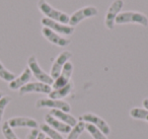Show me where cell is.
<instances>
[{
	"label": "cell",
	"instance_id": "cell-1",
	"mask_svg": "<svg viewBox=\"0 0 148 139\" xmlns=\"http://www.w3.org/2000/svg\"><path fill=\"white\" fill-rule=\"evenodd\" d=\"M38 8L40 9V11L47 19L58 21V23H64V25H68L69 23V19H70L69 15L67 13L63 12V11L54 8L46 0H39L38 1Z\"/></svg>",
	"mask_w": 148,
	"mask_h": 139
},
{
	"label": "cell",
	"instance_id": "cell-2",
	"mask_svg": "<svg viewBox=\"0 0 148 139\" xmlns=\"http://www.w3.org/2000/svg\"><path fill=\"white\" fill-rule=\"evenodd\" d=\"M115 23L117 25L137 23L142 27H148V17L144 13L139 12V11H124L118 14Z\"/></svg>",
	"mask_w": 148,
	"mask_h": 139
},
{
	"label": "cell",
	"instance_id": "cell-3",
	"mask_svg": "<svg viewBox=\"0 0 148 139\" xmlns=\"http://www.w3.org/2000/svg\"><path fill=\"white\" fill-rule=\"evenodd\" d=\"M27 67L29 68L32 74L39 80L40 82H43V83L49 84L52 85L54 82V79L51 77L50 74H48L47 72H45L43 69L41 68V66L38 63L37 57L35 55H32L29 57L27 59Z\"/></svg>",
	"mask_w": 148,
	"mask_h": 139
},
{
	"label": "cell",
	"instance_id": "cell-4",
	"mask_svg": "<svg viewBox=\"0 0 148 139\" xmlns=\"http://www.w3.org/2000/svg\"><path fill=\"white\" fill-rule=\"evenodd\" d=\"M97 13H99V10H97V8L95 6H92V5L84 6L72 13V15L69 19V23H68V25H69L70 27L75 28L76 25H78L83 19L97 17Z\"/></svg>",
	"mask_w": 148,
	"mask_h": 139
},
{
	"label": "cell",
	"instance_id": "cell-5",
	"mask_svg": "<svg viewBox=\"0 0 148 139\" xmlns=\"http://www.w3.org/2000/svg\"><path fill=\"white\" fill-rule=\"evenodd\" d=\"M124 6V0H114L112 4L109 6L105 17V25L108 30H114L115 28V21L118 17L121 9Z\"/></svg>",
	"mask_w": 148,
	"mask_h": 139
},
{
	"label": "cell",
	"instance_id": "cell-6",
	"mask_svg": "<svg viewBox=\"0 0 148 139\" xmlns=\"http://www.w3.org/2000/svg\"><path fill=\"white\" fill-rule=\"evenodd\" d=\"M36 107L38 109H51V110H61L69 113L71 111V107L67 102L61 100H53V98H40L36 103Z\"/></svg>",
	"mask_w": 148,
	"mask_h": 139
},
{
	"label": "cell",
	"instance_id": "cell-7",
	"mask_svg": "<svg viewBox=\"0 0 148 139\" xmlns=\"http://www.w3.org/2000/svg\"><path fill=\"white\" fill-rule=\"evenodd\" d=\"M79 121L84 123H90L97 129H99L105 135H109L111 133V128H110L109 124L103 119H101V117L93 114V113H86V114L81 115L79 117Z\"/></svg>",
	"mask_w": 148,
	"mask_h": 139
},
{
	"label": "cell",
	"instance_id": "cell-8",
	"mask_svg": "<svg viewBox=\"0 0 148 139\" xmlns=\"http://www.w3.org/2000/svg\"><path fill=\"white\" fill-rule=\"evenodd\" d=\"M41 23L44 27L49 28L52 31H54L55 33L59 34V35H64V36H71L74 33V28L70 27L68 25H64V23H58V21H52L47 17H43L41 19Z\"/></svg>",
	"mask_w": 148,
	"mask_h": 139
},
{
	"label": "cell",
	"instance_id": "cell-9",
	"mask_svg": "<svg viewBox=\"0 0 148 139\" xmlns=\"http://www.w3.org/2000/svg\"><path fill=\"white\" fill-rule=\"evenodd\" d=\"M71 57L72 53L70 51H63L56 57V59L53 62V65L51 67V72H50V75H51V77L53 79H56L59 76L64 65L69 61V59Z\"/></svg>",
	"mask_w": 148,
	"mask_h": 139
},
{
	"label": "cell",
	"instance_id": "cell-10",
	"mask_svg": "<svg viewBox=\"0 0 148 139\" xmlns=\"http://www.w3.org/2000/svg\"><path fill=\"white\" fill-rule=\"evenodd\" d=\"M19 96H25L27 94L32 92H39V94H49L52 92V86L49 84L43 83V82H29L23 87L19 88Z\"/></svg>",
	"mask_w": 148,
	"mask_h": 139
},
{
	"label": "cell",
	"instance_id": "cell-11",
	"mask_svg": "<svg viewBox=\"0 0 148 139\" xmlns=\"http://www.w3.org/2000/svg\"><path fill=\"white\" fill-rule=\"evenodd\" d=\"M72 72H73V64L68 61L64 65L63 69H62L61 73L59 74V76L56 79H54V82L52 84V89H57V88L63 87L66 84L69 83Z\"/></svg>",
	"mask_w": 148,
	"mask_h": 139
},
{
	"label": "cell",
	"instance_id": "cell-12",
	"mask_svg": "<svg viewBox=\"0 0 148 139\" xmlns=\"http://www.w3.org/2000/svg\"><path fill=\"white\" fill-rule=\"evenodd\" d=\"M42 34H43V36L50 42V43L54 44V45L58 46V47H66V46H68L71 43V41H70L69 39L62 37V36L55 33V32L52 31L49 28L43 27V29H42Z\"/></svg>",
	"mask_w": 148,
	"mask_h": 139
},
{
	"label": "cell",
	"instance_id": "cell-13",
	"mask_svg": "<svg viewBox=\"0 0 148 139\" xmlns=\"http://www.w3.org/2000/svg\"><path fill=\"white\" fill-rule=\"evenodd\" d=\"M7 122L11 128L27 127V128L38 129L39 127V123L35 119L27 118V117H14V118H10Z\"/></svg>",
	"mask_w": 148,
	"mask_h": 139
},
{
	"label": "cell",
	"instance_id": "cell-14",
	"mask_svg": "<svg viewBox=\"0 0 148 139\" xmlns=\"http://www.w3.org/2000/svg\"><path fill=\"white\" fill-rule=\"evenodd\" d=\"M32 72L29 70V67H25V70L21 72V74L17 77H15L12 81L9 82L8 86L10 89L12 90H16V89H19L21 87H23V85H25L27 83H29V81L31 80L32 78Z\"/></svg>",
	"mask_w": 148,
	"mask_h": 139
},
{
	"label": "cell",
	"instance_id": "cell-15",
	"mask_svg": "<svg viewBox=\"0 0 148 139\" xmlns=\"http://www.w3.org/2000/svg\"><path fill=\"white\" fill-rule=\"evenodd\" d=\"M45 121H46V124H48L51 128H53L54 130L58 131L59 133H65V134H68L72 129V127H70L69 125L61 122V121H59L58 119H56L55 117L51 116L50 114H47L45 116Z\"/></svg>",
	"mask_w": 148,
	"mask_h": 139
},
{
	"label": "cell",
	"instance_id": "cell-16",
	"mask_svg": "<svg viewBox=\"0 0 148 139\" xmlns=\"http://www.w3.org/2000/svg\"><path fill=\"white\" fill-rule=\"evenodd\" d=\"M51 116L55 117L56 119H58L61 122L65 123V124L69 125L70 127H74L77 124V120L76 118H74L72 115H70L69 113L64 112V111L61 110H51V112L49 113Z\"/></svg>",
	"mask_w": 148,
	"mask_h": 139
},
{
	"label": "cell",
	"instance_id": "cell-17",
	"mask_svg": "<svg viewBox=\"0 0 148 139\" xmlns=\"http://www.w3.org/2000/svg\"><path fill=\"white\" fill-rule=\"evenodd\" d=\"M73 88V83L71 81L68 84H66L63 87L57 88V89H52V92L49 94V98H53V100H61L70 94V92Z\"/></svg>",
	"mask_w": 148,
	"mask_h": 139
},
{
	"label": "cell",
	"instance_id": "cell-18",
	"mask_svg": "<svg viewBox=\"0 0 148 139\" xmlns=\"http://www.w3.org/2000/svg\"><path fill=\"white\" fill-rule=\"evenodd\" d=\"M85 129V123L79 121L74 127H72L71 131L68 133L67 139H78L79 136L82 134V132Z\"/></svg>",
	"mask_w": 148,
	"mask_h": 139
},
{
	"label": "cell",
	"instance_id": "cell-19",
	"mask_svg": "<svg viewBox=\"0 0 148 139\" xmlns=\"http://www.w3.org/2000/svg\"><path fill=\"white\" fill-rule=\"evenodd\" d=\"M40 128H41V131L44 133V134L48 135L49 138H51V139H64V137L62 136L58 131L54 130V129L51 128L48 124H41L40 125Z\"/></svg>",
	"mask_w": 148,
	"mask_h": 139
},
{
	"label": "cell",
	"instance_id": "cell-20",
	"mask_svg": "<svg viewBox=\"0 0 148 139\" xmlns=\"http://www.w3.org/2000/svg\"><path fill=\"white\" fill-rule=\"evenodd\" d=\"M85 130L91 135V137L93 139H108L107 136L99 129H97V127L93 126L90 123H86L85 124Z\"/></svg>",
	"mask_w": 148,
	"mask_h": 139
},
{
	"label": "cell",
	"instance_id": "cell-21",
	"mask_svg": "<svg viewBox=\"0 0 148 139\" xmlns=\"http://www.w3.org/2000/svg\"><path fill=\"white\" fill-rule=\"evenodd\" d=\"M130 116L138 120H145L148 122V111L142 108H133L130 111Z\"/></svg>",
	"mask_w": 148,
	"mask_h": 139
},
{
	"label": "cell",
	"instance_id": "cell-22",
	"mask_svg": "<svg viewBox=\"0 0 148 139\" xmlns=\"http://www.w3.org/2000/svg\"><path fill=\"white\" fill-rule=\"evenodd\" d=\"M15 77H16L15 74L13 73V72L9 71L8 69H6V68L4 67V65L0 61V78L3 79L4 81L10 82V81H12Z\"/></svg>",
	"mask_w": 148,
	"mask_h": 139
},
{
	"label": "cell",
	"instance_id": "cell-23",
	"mask_svg": "<svg viewBox=\"0 0 148 139\" xmlns=\"http://www.w3.org/2000/svg\"><path fill=\"white\" fill-rule=\"evenodd\" d=\"M1 130H2L3 136L5 137V139H19L18 137L16 136V134L13 132L12 128L9 126V124H8L7 121L2 124V128H1Z\"/></svg>",
	"mask_w": 148,
	"mask_h": 139
},
{
	"label": "cell",
	"instance_id": "cell-24",
	"mask_svg": "<svg viewBox=\"0 0 148 139\" xmlns=\"http://www.w3.org/2000/svg\"><path fill=\"white\" fill-rule=\"evenodd\" d=\"M11 102V98L9 96H3L0 98V123L2 121V117L4 114L5 108L8 106V104Z\"/></svg>",
	"mask_w": 148,
	"mask_h": 139
},
{
	"label": "cell",
	"instance_id": "cell-25",
	"mask_svg": "<svg viewBox=\"0 0 148 139\" xmlns=\"http://www.w3.org/2000/svg\"><path fill=\"white\" fill-rule=\"evenodd\" d=\"M39 133H40V131L38 130V129H32L31 132L27 134V139H37Z\"/></svg>",
	"mask_w": 148,
	"mask_h": 139
},
{
	"label": "cell",
	"instance_id": "cell-26",
	"mask_svg": "<svg viewBox=\"0 0 148 139\" xmlns=\"http://www.w3.org/2000/svg\"><path fill=\"white\" fill-rule=\"evenodd\" d=\"M143 107L148 111V98H144V100H143Z\"/></svg>",
	"mask_w": 148,
	"mask_h": 139
},
{
	"label": "cell",
	"instance_id": "cell-27",
	"mask_svg": "<svg viewBox=\"0 0 148 139\" xmlns=\"http://www.w3.org/2000/svg\"><path fill=\"white\" fill-rule=\"evenodd\" d=\"M45 138H46L45 134H44L43 132H40L39 135H38V138L37 139H45Z\"/></svg>",
	"mask_w": 148,
	"mask_h": 139
},
{
	"label": "cell",
	"instance_id": "cell-28",
	"mask_svg": "<svg viewBox=\"0 0 148 139\" xmlns=\"http://www.w3.org/2000/svg\"><path fill=\"white\" fill-rule=\"evenodd\" d=\"M2 96H3V92H0V98H2Z\"/></svg>",
	"mask_w": 148,
	"mask_h": 139
},
{
	"label": "cell",
	"instance_id": "cell-29",
	"mask_svg": "<svg viewBox=\"0 0 148 139\" xmlns=\"http://www.w3.org/2000/svg\"><path fill=\"white\" fill-rule=\"evenodd\" d=\"M45 139H51V138H49V137H46V138Z\"/></svg>",
	"mask_w": 148,
	"mask_h": 139
}]
</instances>
